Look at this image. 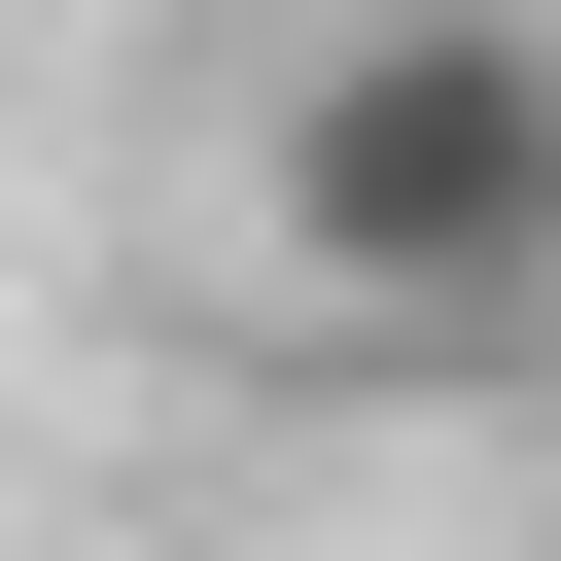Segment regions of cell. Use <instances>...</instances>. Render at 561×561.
I'll list each match as a JSON object with an SVG mask.
<instances>
[{
  "label": "cell",
  "instance_id": "cell-1",
  "mask_svg": "<svg viewBox=\"0 0 561 561\" xmlns=\"http://www.w3.org/2000/svg\"><path fill=\"white\" fill-rule=\"evenodd\" d=\"M280 280L351 351H561V0H351L280 70Z\"/></svg>",
  "mask_w": 561,
  "mask_h": 561
}]
</instances>
